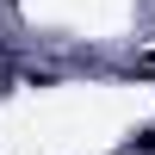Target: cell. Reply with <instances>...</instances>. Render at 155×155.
I'll return each mask as SVG.
<instances>
[{"label":"cell","instance_id":"1","mask_svg":"<svg viewBox=\"0 0 155 155\" xmlns=\"http://www.w3.org/2000/svg\"><path fill=\"white\" fill-rule=\"evenodd\" d=\"M130 155H155V124H143V130L130 137Z\"/></svg>","mask_w":155,"mask_h":155}]
</instances>
